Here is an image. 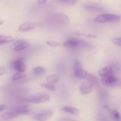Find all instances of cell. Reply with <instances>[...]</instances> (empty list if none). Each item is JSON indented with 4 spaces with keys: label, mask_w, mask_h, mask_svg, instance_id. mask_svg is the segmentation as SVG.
Wrapping results in <instances>:
<instances>
[{
    "label": "cell",
    "mask_w": 121,
    "mask_h": 121,
    "mask_svg": "<svg viewBox=\"0 0 121 121\" xmlns=\"http://www.w3.org/2000/svg\"><path fill=\"white\" fill-rule=\"evenodd\" d=\"M63 46L69 49H75L80 47H89L91 45L84 40L76 37H69L63 43Z\"/></svg>",
    "instance_id": "obj_1"
},
{
    "label": "cell",
    "mask_w": 121,
    "mask_h": 121,
    "mask_svg": "<svg viewBox=\"0 0 121 121\" xmlns=\"http://www.w3.org/2000/svg\"><path fill=\"white\" fill-rule=\"evenodd\" d=\"M50 99L49 96L44 93H37L34 95L30 96L24 99L23 101L27 103L31 104H41L48 101Z\"/></svg>",
    "instance_id": "obj_2"
},
{
    "label": "cell",
    "mask_w": 121,
    "mask_h": 121,
    "mask_svg": "<svg viewBox=\"0 0 121 121\" xmlns=\"http://www.w3.org/2000/svg\"><path fill=\"white\" fill-rule=\"evenodd\" d=\"M120 20V16L111 13H104L96 17L94 21L98 23H106V22H116Z\"/></svg>",
    "instance_id": "obj_3"
},
{
    "label": "cell",
    "mask_w": 121,
    "mask_h": 121,
    "mask_svg": "<svg viewBox=\"0 0 121 121\" xmlns=\"http://www.w3.org/2000/svg\"><path fill=\"white\" fill-rule=\"evenodd\" d=\"M51 21L56 26H65L69 23L70 20L68 17L62 13H56L51 18Z\"/></svg>",
    "instance_id": "obj_4"
},
{
    "label": "cell",
    "mask_w": 121,
    "mask_h": 121,
    "mask_svg": "<svg viewBox=\"0 0 121 121\" xmlns=\"http://www.w3.org/2000/svg\"><path fill=\"white\" fill-rule=\"evenodd\" d=\"M73 71H74V76L79 79H86L89 73L82 68L81 63L78 60H76L74 61V65H73Z\"/></svg>",
    "instance_id": "obj_5"
},
{
    "label": "cell",
    "mask_w": 121,
    "mask_h": 121,
    "mask_svg": "<svg viewBox=\"0 0 121 121\" xmlns=\"http://www.w3.org/2000/svg\"><path fill=\"white\" fill-rule=\"evenodd\" d=\"M101 82L104 85L107 86H116L119 85V79L115 76L114 73L106 75L101 78Z\"/></svg>",
    "instance_id": "obj_6"
},
{
    "label": "cell",
    "mask_w": 121,
    "mask_h": 121,
    "mask_svg": "<svg viewBox=\"0 0 121 121\" xmlns=\"http://www.w3.org/2000/svg\"><path fill=\"white\" fill-rule=\"evenodd\" d=\"M53 115V112L50 109L42 110L37 112L33 117L37 121H47Z\"/></svg>",
    "instance_id": "obj_7"
},
{
    "label": "cell",
    "mask_w": 121,
    "mask_h": 121,
    "mask_svg": "<svg viewBox=\"0 0 121 121\" xmlns=\"http://www.w3.org/2000/svg\"><path fill=\"white\" fill-rule=\"evenodd\" d=\"M13 67L19 73H23L26 71L27 67L25 64L24 59L22 58H19L16 59L13 63Z\"/></svg>",
    "instance_id": "obj_8"
},
{
    "label": "cell",
    "mask_w": 121,
    "mask_h": 121,
    "mask_svg": "<svg viewBox=\"0 0 121 121\" xmlns=\"http://www.w3.org/2000/svg\"><path fill=\"white\" fill-rule=\"evenodd\" d=\"M11 111L16 112L17 113L20 115L28 114L30 112V109L27 105H19L14 106L11 109Z\"/></svg>",
    "instance_id": "obj_9"
},
{
    "label": "cell",
    "mask_w": 121,
    "mask_h": 121,
    "mask_svg": "<svg viewBox=\"0 0 121 121\" xmlns=\"http://www.w3.org/2000/svg\"><path fill=\"white\" fill-rule=\"evenodd\" d=\"M14 50L17 52L24 50L30 47V43L24 40H18L14 43Z\"/></svg>",
    "instance_id": "obj_10"
},
{
    "label": "cell",
    "mask_w": 121,
    "mask_h": 121,
    "mask_svg": "<svg viewBox=\"0 0 121 121\" xmlns=\"http://www.w3.org/2000/svg\"><path fill=\"white\" fill-rule=\"evenodd\" d=\"M80 91L82 94L88 95L93 91V86L89 82H83L80 86Z\"/></svg>",
    "instance_id": "obj_11"
},
{
    "label": "cell",
    "mask_w": 121,
    "mask_h": 121,
    "mask_svg": "<svg viewBox=\"0 0 121 121\" xmlns=\"http://www.w3.org/2000/svg\"><path fill=\"white\" fill-rule=\"evenodd\" d=\"M36 27V25L34 22L30 21H26L21 24L18 27V30L20 31H27L34 29Z\"/></svg>",
    "instance_id": "obj_12"
},
{
    "label": "cell",
    "mask_w": 121,
    "mask_h": 121,
    "mask_svg": "<svg viewBox=\"0 0 121 121\" xmlns=\"http://www.w3.org/2000/svg\"><path fill=\"white\" fill-rule=\"evenodd\" d=\"M84 8L86 10L89 11H96L100 12L104 11V8L99 5L93 4H86L84 5Z\"/></svg>",
    "instance_id": "obj_13"
},
{
    "label": "cell",
    "mask_w": 121,
    "mask_h": 121,
    "mask_svg": "<svg viewBox=\"0 0 121 121\" xmlns=\"http://www.w3.org/2000/svg\"><path fill=\"white\" fill-rule=\"evenodd\" d=\"M111 73H114V69L113 66H108L101 69L99 71V75L101 78L105 76L106 75L111 74Z\"/></svg>",
    "instance_id": "obj_14"
},
{
    "label": "cell",
    "mask_w": 121,
    "mask_h": 121,
    "mask_svg": "<svg viewBox=\"0 0 121 121\" xmlns=\"http://www.w3.org/2000/svg\"><path fill=\"white\" fill-rule=\"evenodd\" d=\"M62 110L63 111V112H66V113H69V114L73 115L76 116L78 115L79 113V111L78 109L76 108L72 107V106H64L62 108Z\"/></svg>",
    "instance_id": "obj_15"
},
{
    "label": "cell",
    "mask_w": 121,
    "mask_h": 121,
    "mask_svg": "<svg viewBox=\"0 0 121 121\" xmlns=\"http://www.w3.org/2000/svg\"><path fill=\"white\" fill-rule=\"evenodd\" d=\"M19 115L16 112H14L13 111H7V112H4L3 114L2 115V118L4 119H11L13 118H15L16 117H18Z\"/></svg>",
    "instance_id": "obj_16"
},
{
    "label": "cell",
    "mask_w": 121,
    "mask_h": 121,
    "mask_svg": "<svg viewBox=\"0 0 121 121\" xmlns=\"http://www.w3.org/2000/svg\"><path fill=\"white\" fill-rule=\"evenodd\" d=\"M46 73V70L44 67L39 66L33 69V74L36 76H42Z\"/></svg>",
    "instance_id": "obj_17"
},
{
    "label": "cell",
    "mask_w": 121,
    "mask_h": 121,
    "mask_svg": "<svg viewBox=\"0 0 121 121\" xmlns=\"http://www.w3.org/2000/svg\"><path fill=\"white\" fill-rule=\"evenodd\" d=\"M14 40V38L12 36L0 35V44L8 43L12 42Z\"/></svg>",
    "instance_id": "obj_18"
},
{
    "label": "cell",
    "mask_w": 121,
    "mask_h": 121,
    "mask_svg": "<svg viewBox=\"0 0 121 121\" xmlns=\"http://www.w3.org/2000/svg\"><path fill=\"white\" fill-rule=\"evenodd\" d=\"M86 79L87 80V82H89L93 87L94 86L96 87L97 86H98V81L97 80L96 78L94 75H92V74L88 73Z\"/></svg>",
    "instance_id": "obj_19"
},
{
    "label": "cell",
    "mask_w": 121,
    "mask_h": 121,
    "mask_svg": "<svg viewBox=\"0 0 121 121\" xmlns=\"http://www.w3.org/2000/svg\"><path fill=\"white\" fill-rule=\"evenodd\" d=\"M59 80V76L57 74H51L49 75L46 79L47 83L53 85L54 83H56Z\"/></svg>",
    "instance_id": "obj_20"
},
{
    "label": "cell",
    "mask_w": 121,
    "mask_h": 121,
    "mask_svg": "<svg viewBox=\"0 0 121 121\" xmlns=\"http://www.w3.org/2000/svg\"><path fill=\"white\" fill-rule=\"evenodd\" d=\"M27 76L26 74L23 73H15L13 76L11 77V80L13 81H17V80H21V79H24V78Z\"/></svg>",
    "instance_id": "obj_21"
},
{
    "label": "cell",
    "mask_w": 121,
    "mask_h": 121,
    "mask_svg": "<svg viewBox=\"0 0 121 121\" xmlns=\"http://www.w3.org/2000/svg\"><path fill=\"white\" fill-rule=\"evenodd\" d=\"M100 99L103 102H106L108 99V92L105 90H101L100 91Z\"/></svg>",
    "instance_id": "obj_22"
},
{
    "label": "cell",
    "mask_w": 121,
    "mask_h": 121,
    "mask_svg": "<svg viewBox=\"0 0 121 121\" xmlns=\"http://www.w3.org/2000/svg\"><path fill=\"white\" fill-rule=\"evenodd\" d=\"M41 87L46 88L47 89L50 90L51 91H56V87L55 86L52 84L48 83H43L41 84Z\"/></svg>",
    "instance_id": "obj_23"
},
{
    "label": "cell",
    "mask_w": 121,
    "mask_h": 121,
    "mask_svg": "<svg viewBox=\"0 0 121 121\" xmlns=\"http://www.w3.org/2000/svg\"><path fill=\"white\" fill-rule=\"evenodd\" d=\"M111 116L112 118L115 121H120L121 120V116L120 113L117 111H113L111 113Z\"/></svg>",
    "instance_id": "obj_24"
},
{
    "label": "cell",
    "mask_w": 121,
    "mask_h": 121,
    "mask_svg": "<svg viewBox=\"0 0 121 121\" xmlns=\"http://www.w3.org/2000/svg\"><path fill=\"white\" fill-rule=\"evenodd\" d=\"M97 121H109V119L105 113L100 112L98 114Z\"/></svg>",
    "instance_id": "obj_25"
},
{
    "label": "cell",
    "mask_w": 121,
    "mask_h": 121,
    "mask_svg": "<svg viewBox=\"0 0 121 121\" xmlns=\"http://www.w3.org/2000/svg\"><path fill=\"white\" fill-rule=\"evenodd\" d=\"M46 44L47 45H48L50 47H57V46H59L60 45V43L57 42V41H53V40H48V41H46Z\"/></svg>",
    "instance_id": "obj_26"
},
{
    "label": "cell",
    "mask_w": 121,
    "mask_h": 121,
    "mask_svg": "<svg viewBox=\"0 0 121 121\" xmlns=\"http://www.w3.org/2000/svg\"><path fill=\"white\" fill-rule=\"evenodd\" d=\"M112 42L114 44L117 45L118 46H121V37H116V38H113V39H112Z\"/></svg>",
    "instance_id": "obj_27"
},
{
    "label": "cell",
    "mask_w": 121,
    "mask_h": 121,
    "mask_svg": "<svg viewBox=\"0 0 121 121\" xmlns=\"http://www.w3.org/2000/svg\"><path fill=\"white\" fill-rule=\"evenodd\" d=\"M60 2L63 3V4H65L66 5H73L77 2L76 1H73V0H67V1H61Z\"/></svg>",
    "instance_id": "obj_28"
},
{
    "label": "cell",
    "mask_w": 121,
    "mask_h": 121,
    "mask_svg": "<svg viewBox=\"0 0 121 121\" xmlns=\"http://www.w3.org/2000/svg\"><path fill=\"white\" fill-rule=\"evenodd\" d=\"M57 121H77L74 119H71V118H61L60 119H58Z\"/></svg>",
    "instance_id": "obj_29"
},
{
    "label": "cell",
    "mask_w": 121,
    "mask_h": 121,
    "mask_svg": "<svg viewBox=\"0 0 121 121\" xmlns=\"http://www.w3.org/2000/svg\"><path fill=\"white\" fill-rule=\"evenodd\" d=\"M5 72L6 69H5V67L1 66V67H0V76H1L3 75V74H4Z\"/></svg>",
    "instance_id": "obj_30"
},
{
    "label": "cell",
    "mask_w": 121,
    "mask_h": 121,
    "mask_svg": "<svg viewBox=\"0 0 121 121\" xmlns=\"http://www.w3.org/2000/svg\"><path fill=\"white\" fill-rule=\"evenodd\" d=\"M46 2H47V1H45V0H39V1H37L38 4H39L40 5L44 4L46 3Z\"/></svg>",
    "instance_id": "obj_31"
},
{
    "label": "cell",
    "mask_w": 121,
    "mask_h": 121,
    "mask_svg": "<svg viewBox=\"0 0 121 121\" xmlns=\"http://www.w3.org/2000/svg\"><path fill=\"white\" fill-rule=\"evenodd\" d=\"M5 108V105H0V112H1L2 111H3L4 109Z\"/></svg>",
    "instance_id": "obj_32"
}]
</instances>
